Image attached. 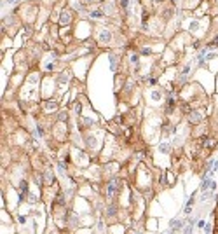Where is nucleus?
<instances>
[{
  "label": "nucleus",
  "mask_w": 218,
  "mask_h": 234,
  "mask_svg": "<svg viewBox=\"0 0 218 234\" xmlns=\"http://www.w3.org/2000/svg\"><path fill=\"white\" fill-rule=\"evenodd\" d=\"M202 231H204V234H213V227H211V224H206V227H204Z\"/></svg>",
  "instance_id": "obj_17"
},
{
  "label": "nucleus",
  "mask_w": 218,
  "mask_h": 234,
  "mask_svg": "<svg viewBox=\"0 0 218 234\" xmlns=\"http://www.w3.org/2000/svg\"><path fill=\"white\" fill-rule=\"evenodd\" d=\"M46 234H63V233H61V229H58V227H52V229H49Z\"/></svg>",
  "instance_id": "obj_15"
},
{
  "label": "nucleus",
  "mask_w": 218,
  "mask_h": 234,
  "mask_svg": "<svg viewBox=\"0 0 218 234\" xmlns=\"http://www.w3.org/2000/svg\"><path fill=\"white\" fill-rule=\"evenodd\" d=\"M16 220H18L19 224H25V222H26V217H25V215H18V217H16Z\"/></svg>",
  "instance_id": "obj_19"
},
{
  "label": "nucleus",
  "mask_w": 218,
  "mask_h": 234,
  "mask_svg": "<svg viewBox=\"0 0 218 234\" xmlns=\"http://www.w3.org/2000/svg\"><path fill=\"white\" fill-rule=\"evenodd\" d=\"M18 189H19V192L30 194V183H28V180H19L18 182Z\"/></svg>",
  "instance_id": "obj_8"
},
{
  "label": "nucleus",
  "mask_w": 218,
  "mask_h": 234,
  "mask_svg": "<svg viewBox=\"0 0 218 234\" xmlns=\"http://www.w3.org/2000/svg\"><path fill=\"white\" fill-rule=\"evenodd\" d=\"M128 234H145V229H141V227H129Z\"/></svg>",
  "instance_id": "obj_10"
},
{
  "label": "nucleus",
  "mask_w": 218,
  "mask_h": 234,
  "mask_svg": "<svg viewBox=\"0 0 218 234\" xmlns=\"http://www.w3.org/2000/svg\"><path fill=\"white\" fill-rule=\"evenodd\" d=\"M42 180H44V187H54L56 185V175L52 173L51 170H44Z\"/></svg>",
  "instance_id": "obj_5"
},
{
  "label": "nucleus",
  "mask_w": 218,
  "mask_h": 234,
  "mask_svg": "<svg viewBox=\"0 0 218 234\" xmlns=\"http://www.w3.org/2000/svg\"><path fill=\"white\" fill-rule=\"evenodd\" d=\"M215 229H217V233H218V210H217V217H215Z\"/></svg>",
  "instance_id": "obj_21"
},
{
  "label": "nucleus",
  "mask_w": 218,
  "mask_h": 234,
  "mask_svg": "<svg viewBox=\"0 0 218 234\" xmlns=\"http://www.w3.org/2000/svg\"><path fill=\"white\" fill-rule=\"evenodd\" d=\"M124 189V183L119 176H112L105 185V203H119L120 192Z\"/></svg>",
  "instance_id": "obj_1"
},
{
  "label": "nucleus",
  "mask_w": 218,
  "mask_h": 234,
  "mask_svg": "<svg viewBox=\"0 0 218 234\" xmlns=\"http://www.w3.org/2000/svg\"><path fill=\"white\" fill-rule=\"evenodd\" d=\"M101 33H103V35H101V40H103V42H108L110 40V33H108V31H101Z\"/></svg>",
  "instance_id": "obj_16"
},
{
  "label": "nucleus",
  "mask_w": 218,
  "mask_h": 234,
  "mask_svg": "<svg viewBox=\"0 0 218 234\" xmlns=\"http://www.w3.org/2000/svg\"><path fill=\"white\" fill-rule=\"evenodd\" d=\"M159 152H162V154H171V145H169L168 142H162L161 145H159Z\"/></svg>",
  "instance_id": "obj_9"
},
{
  "label": "nucleus",
  "mask_w": 218,
  "mask_h": 234,
  "mask_svg": "<svg viewBox=\"0 0 218 234\" xmlns=\"http://www.w3.org/2000/svg\"><path fill=\"white\" fill-rule=\"evenodd\" d=\"M68 21H70V14L66 12V10H63V12H61V23H63V25H66Z\"/></svg>",
  "instance_id": "obj_11"
},
{
  "label": "nucleus",
  "mask_w": 218,
  "mask_h": 234,
  "mask_svg": "<svg viewBox=\"0 0 218 234\" xmlns=\"http://www.w3.org/2000/svg\"><path fill=\"white\" fill-rule=\"evenodd\" d=\"M84 142H86V145H87L89 149H96V147H98V138H96L93 133H86V135H84Z\"/></svg>",
  "instance_id": "obj_7"
},
{
  "label": "nucleus",
  "mask_w": 218,
  "mask_h": 234,
  "mask_svg": "<svg viewBox=\"0 0 218 234\" xmlns=\"http://www.w3.org/2000/svg\"><path fill=\"white\" fill-rule=\"evenodd\" d=\"M80 215L73 210V208H70L68 210V217H66V229L68 231H77L80 227Z\"/></svg>",
  "instance_id": "obj_3"
},
{
  "label": "nucleus",
  "mask_w": 218,
  "mask_h": 234,
  "mask_svg": "<svg viewBox=\"0 0 218 234\" xmlns=\"http://www.w3.org/2000/svg\"><path fill=\"white\" fill-rule=\"evenodd\" d=\"M161 96H162V93H161V91H154V93H152V100H154V102L161 100Z\"/></svg>",
  "instance_id": "obj_14"
},
{
  "label": "nucleus",
  "mask_w": 218,
  "mask_h": 234,
  "mask_svg": "<svg viewBox=\"0 0 218 234\" xmlns=\"http://www.w3.org/2000/svg\"><path fill=\"white\" fill-rule=\"evenodd\" d=\"M187 121L192 124V126H199L201 122L204 121V114L201 112V110H190V112L187 114Z\"/></svg>",
  "instance_id": "obj_4"
},
{
  "label": "nucleus",
  "mask_w": 218,
  "mask_h": 234,
  "mask_svg": "<svg viewBox=\"0 0 218 234\" xmlns=\"http://www.w3.org/2000/svg\"><path fill=\"white\" fill-rule=\"evenodd\" d=\"M37 201H39V197H37V196H33L31 192L28 194V203H30V204H35Z\"/></svg>",
  "instance_id": "obj_12"
},
{
  "label": "nucleus",
  "mask_w": 218,
  "mask_h": 234,
  "mask_svg": "<svg viewBox=\"0 0 218 234\" xmlns=\"http://www.w3.org/2000/svg\"><path fill=\"white\" fill-rule=\"evenodd\" d=\"M196 227H197V229H204V227H206V222H204V220H197V222H196Z\"/></svg>",
  "instance_id": "obj_18"
},
{
  "label": "nucleus",
  "mask_w": 218,
  "mask_h": 234,
  "mask_svg": "<svg viewBox=\"0 0 218 234\" xmlns=\"http://www.w3.org/2000/svg\"><path fill=\"white\" fill-rule=\"evenodd\" d=\"M141 54H150V49H141Z\"/></svg>",
  "instance_id": "obj_22"
},
{
  "label": "nucleus",
  "mask_w": 218,
  "mask_h": 234,
  "mask_svg": "<svg viewBox=\"0 0 218 234\" xmlns=\"http://www.w3.org/2000/svg\"><path fill=\"white\" fill-rule=\"evenodd\" d=\"M183 227H185V222L181 218H178V217H175V218L169 220V231H173L175 234L178 233V231H183Z\"/></svg>",
  "instance_id": "obj_6"
},
{
  "label": "nucleus",
  "mask_w": 218,
  "mask_h": 234,
  "mask_svg": "<svg viewBox=\"0 0 218 234\" xmlns=\"http://www.w3.org/2000/svg\"><path fill=\"white\" fill-rule=\"evenodd\" d=\"M194 203H196V192L188 197V201H187V204H185V206H194Z\"/></svg>",
  "instance_id": "obj_13"
},
{
  "label": "nucleus",
  "mask_w": 218,
  "mask_h": 234,
  "mask_svg": "<svg viewBox=\"0 0 218 234\" xmlns=\"http://www.w3.org/2000/svg\"><path fill=\"white\" fill-rule=\"evenodd\" d=\"M117 215H119V203H107L105 210H103V218L108 224H115L119 218Z\"/></svg>",
  "instance_id": "obj_2"
},
{
  "label": "nucleus",
  "mask_w": 218,
  "mask_h": 234,
  "mask_svg": "<svg viewBox=\"0 0 218 234\" xmlns=\"http://www.w3.org/2000/svg\"><path fill=\"white\" fill-rule=\"evenodd\" d=\"M149 84H150V86H155V84H157V79H155V77H150Z\"/></svg>",
  "instance_id": "obj_20"
}]
</instances>
